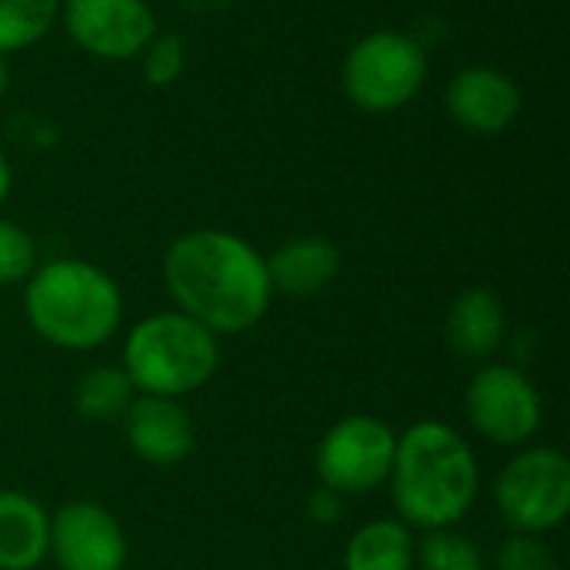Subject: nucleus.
Wrapping results in <instances>:
<instances>
[{"label":"nucleus","mask_w":570,"mask_h":570,"mask_svg":"<svg viewBox=\"0 0 570 570\" xmlns=\"http://www.w3.org/2000/svg\"><path fill=\"white\" fill-rule=\"evenodd\" d=\"M414 531L397 518L361 524L344 544V570H414Z\"/></svg>","instance_id":"obj_16"},{"label":"nucleus","mask_w":570,"mask_h":570,"mask_svg":"<svg viewBox=\"0 0 570 570\" xmlns=\"http://www.w3.org/2000/svg\"><path fill=\"white\" fill-rule=\"evenodd\" d=\"M7 87H10V60H7V57L0 53V100H3Z\"/></svg>","instance_id":"obj_25"},{"label":"nucleus","mask_w":570,"mask_h":570,"mask_svg":"<svg viewBox=\"0 0 570 570\" xmlns=\"http://www.w3.org/2000/svg\"><path fill=\"white\" fill-rule=\"evenodd\" d=\"M127 554V534L104 504L80 498L50 514L47 558L60 570H124Z\"/></svg>","instance_id":"obj_10"},{"label":"nucleus","mask_w":570,"mask_h":570,"mask_svg":"<svg viewBox=\"0 0 570 570\" xmlns=\"http://www.w3.org/2000/svg\"><path fill=\"white\" fill-rule=\"evenodd\" d=\"M494 570H564L554 548L538 534H511L498 548Z\"/></svg>","instance_id":"obj_22"},{"label":"nucleus","mask_w":570,"mask_h":570,"mask_svg":"<svg viewBox=\"0 0 570 570\" xmlns=\"http://www.w3.org/2000/svg\"><path fill=\"white\" fill-rule=\"evenodd\" d=\"M120 367L137 394L184 401L220 371V337L180 311H157L127 331Z\"/></svg>","instance_id":"obj_4"},{"label":"nucleus","mask_w":570,"mask_h":570,"mask_svg":"<svg viewBox=\"0 0 570 570\" xmlns=\"http://www.w3.org/2000/svg\"><path fill=\"white\" fill-rule=\"evenodd\" d=\"M37 240L17 220L0 217V287H17L37 271Z\"/></svg>","instance_id":"obj_20"},{"label":"nucleus","mask_w":570,"mask_h":570,"mask_svg":"<svg viewBox=\"0 0 570 570\" xmlns=\"http://www.w3.org/2000/svg\"><path fill=\"white\" fill-rule=\"evenodd\" d=\"M10 190H13V167H10V160H7V154L0 150V207L7 204V197H10Z\"/></svg>","instance_id":"obj_24"},{"label":"nucleus","mask_w":570,"mask_h":570,"mask_svg":"<svg viewBox=\"0 0 570 570\" xmlns=\"http://www.w3.org/2000/svg\"><path fill=\"white\" fill-rule=\"evenodd\" d=\"M494 504L511 534H538L564 528L570 514V461L551 444H524L494 481Z\"/></svg>","instance_id":"obj_6"},{"label":"nucleus","mask_w":570,"mask_h":570,"mask_svg":"<svg viewBox=\"0 0 570 570\" xmlns=\"http://www.w3.org/2000/svg\"><path fill=\"white\" fill-rule=\"evenodd\" d=\"M60 17V0H0V53L40 43Z\"/></svg>","instance_id":"obj_18"},{"label":"nucleus","mask_w":570,"mask_h":570,"mask_svg":"<svg viewBox=\"0 0 570 570\" xmlns=\"http://www.w3.org/2000/svg\"><path fill=\"white\" fill-rule=\"evenodd\" d=\"M464 414L478 438L518 451L544 428V397L524 367L488 361L464 391Z\"/></svg>","instance_id":"obj_7"},{"label":"nucleus","mask_w":570,"mask_h":570,"mask_svg":"<svg viewBox=\"0 0 570 570\" xmlns=\"http://www.w3.org/2000/svg\"><path fill=\"white\" fill-rule=\"evenodd\" d=\"M164 287L174 311L194 317L217 337L257 327L274 301L264 254L234 230L197 227L164 250Z\"/></svg>","instance_id":"obj_1"},{"label":"nucleus","mask_w":570,"mask_h":570,"mask_svg":"<svg viewBox=\"0 0 570 570\" xmlns=\"http://www.w3.org/2000/svg\"><path fill=\"white\" fill-rule=\"evenodd\" d=\"M50 514L23 491H0V570H37L47 561Z\"/></svg>","instance_id":"obj_15"},{"label":"nucleus","mask_w":570,"mask_h":570,"mask_svg":"<svg viewBox=\"0 0 570 570\" xmlns=\"http://www.w3.org/2000/svg\"><path fill=\"white\" fill-rule=\"evenodd\" d=\"M137 401V387L130 384L120 364H97L83 371L73 384V411L94 424H117Z\"/></svg>","instance_id":"obj_17"},{"label":"nucleus","mask_w":570,"mask_h":570,"mask_svg":"<svg viewBox=\"0 0 570 570\" xmlns=\"http://www.w3.org/2000/svg\"><path fill=\"white\" fill-rule=\"evenodd\" d=\"M344 508H347V498L331 491V488H324V484L317 491H311V498H307V518L314 524H321V528L337 524L344 518Z\"/></svg>","instance_id":"obj_23"},{"label":"nucleus","mask_w":570,"mask_h":570,"mask_svg":"<svg viewBox=\"0 0 570 570\" xmlns=\"http://www.w3.org/2000/svg\"><path fill=\"white\" fill-rule=\"evenodd\" d=\"M414 570H488L481 544L458 528L424 531L414 548Z\"/></svg>","instance_id":"obj_19"},{"label":"nucleus","mask_w":570,"mask_h":570,"mask_svg":"<svg viewBox=\"0 0 570 570\" xmlns=\"http://www.w3.org/2000/svg\"><path fill=\"white\" fill-rule=\"evenodd\" d=\"M264 261L274 294L284 297H314L341 274V250L324 237H291Z\"/></svg>","instance_id":"obj_14"},{"label":"nucleus","mask_w":570,"mask_h":570,"mask_svg":"<svg viewBox=\"0 0 570 570\" xmlns=\"http://www.w3.org/2000/svg\"><path fill=\"white\" fill-rule=\"evenodd\" d=\"M397 451V431L374 414H347L331 424L317 444V481L344 498H364L387 484Z\"/></svg>","instance_id":"obj_8"},{"label":"nucleus","mask_w":570,"mask_h":570,"mask_svg":"<svg viewBox=\"0 0 570 570\" xmlns=\"http://www.w3.org/2000/svg\"><path fill=\"white\" fill-rule=\"evenodd\" d=\"M524 97L521 87L498 67L474 63L458 70L444 87V110L448 117L478 137L504 134L521 117Z\"/></svg>","instance_id":"obj_11"},{"label":"nucleus","mask_w":570,"mask_h":570,"mask_svg":"<svg viewBox=\"0 0 570 570\" xmlns=\"http://www.w3.org/2000/svg\"><path fill=\"white\" fill-rule=\"evenodd\" d=\"M124 441L130 454L150 468H177L197 448V428L184 401L137 394L124 414Z\"/></svg>","instance_id":"obj_12"},{"label":"nucleus","mask_w":570,"mask_h":570,"mask_svg":"<svg viewBox=\"0 0 570 570\" xmlns=\"http://www.w3.org/2000/svg\"><path fill=\"white\" fill-rule=\"evenodd\" d=\"M428 83V53L404 30L364 33L341 63L344 97L364 114H397Z\"/></svg>","instance_id":"obj_5"},{"label":"nucleus","mask_w":570,"mask_h":570,"mask_svg":"<svg viewBox=\"0 0 570 570\" xmlns=\"http://www.w3.org/2000/svg\"><path fill=\"white\" fill-rule=\"evenodd\" d=\"M67 37L97 60H137L157 33L147 0H63Z\"/></svg>","instance_id":"obj_9"},{"label":"nucleus","mask_w":570,"mask_h":570,"mask_svg":"<svg viewBox=\"0 0 570 570\" xmlns=\"http://www.w3.org/2000/svg\"><path fill=\"white\" fill-rule=\"evenodd\" d=\"M137 60L150 87H170L187 70V47L177 33H154V40L140 50Z\"/></svg>","instance_id":"obj_21"},{"label":"nucleus","mask_w":570,"mask_h":570,"mask_svg":"<svg viewBox=\"0 0 570 570\" xmlns=\"http://www.w3.org/2000/svg\"><path fill=\"white\" fill-rule=\"evenodd\" d=\"M508 341V311L491 287L461 291L444 317V344L458 361L488 364Z\"/></svg>","instance_id":"obj_13"},{"label":"nucleus","mask_w":570,"mask_h":570,"mask_svg":"<svg viewBox=\"0 0 570 570\" xmlns=\"http://www.w3.org/2000/svg\"><path fill=\"white\" fill-rule=\"evenodd\" d=\"M23 317L30 331L57 351H97L124 324V294L117 281L80 257L37 264L23 281Z\"/></svg>","instance_id":"obj_3"},{"label":"nucleus","mask_w":570,"mask_h":570,"mask_svg":"<svg viewBox=\"0 0 570 570\" xmlns=\"http://www.w3.org/2000/svg\"><path fill=\"white\" fill-rule=\"evenodd\" d=\"M387 488L397 521L411 531H444L471 514L481 494V464L458 428L417 421L397 434Z\"/></svg>","instance_id":"obj_2"}]
</instances>
